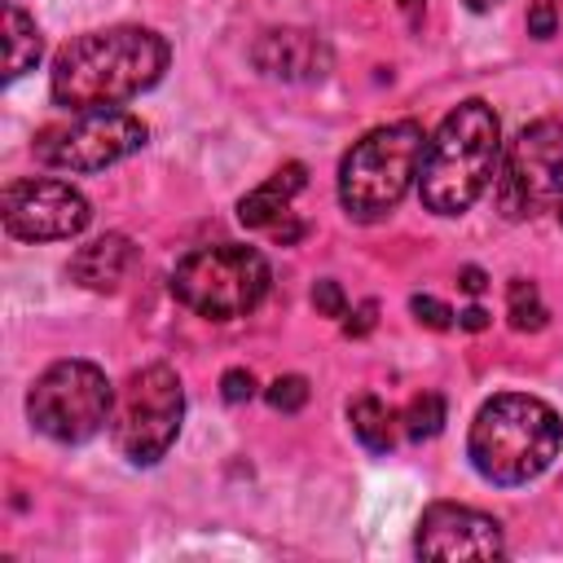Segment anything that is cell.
Masks as SVG:
<instances>
[{"label": "cell", "mask_w": 563, "mask_h": 563, "mask_svg": "<svg viewBox=\"0 0 563 563\" xmlns=\"http://www.w3.org/2000/svg\"><path fill=\"white\" fill-rule=\"evenodd\" d=\"M501 550H506L501 523L493 515H484L475 506H457V501H431L413 532L418 559L457 563V559H497Z\"/></svg>", "instance_id": "obj_11"}, {"label": "cell", "mask_w": 563, "mask_h": 563, "mask_svg": "<svg viewBox=\"0 0 563 563\" xmlns=\"http://www.w3.org/2000/svg\"><path fill=\"white\" fill-rule=\"evenodd\" d=\"M150 128L132 110H84L35 136V163L57 172H106L110 163L136 154Z\"/></svg>", "instance_id": "obj_9"}, {"label": "cell", "mask_w": 563, "mask_h": 563, "mask_svg": "<svg viewBox=\"0 0 563 563\" xmlns=\"http://www.w3.org/2000/svg\"><path fill=\"white\" fill-rule=\"evenodd\" d=\"M114 409V387L92 361H53L26 391V418L57 444L92 440Z\"/></svg>", "instance_id": "obj_7"}, {"label": "cell", "mask_w": 563, "mask_h": 563, "mask_svg": "<svg viewBox=\"0 0 563 563\" xmlns=\"http://www.w3.org/2000/svg\"><path fill=\"white\" fill-rule=\"evenodd\" d=\"M554 26H559V22H554V0H537V4H532V18H528V31H532L537 40H550Z\"/></svg>", "instance_id": "obj_23"}, {"label": "cell", "mask_w": 563, "mask_h": 563, "mask_svg": "<svg viewBox=\"0 0 563 563\" xmlns=\"http://www.w3.org/2000/svg\"><path fill=\"white\" fill-rule=\"evenodd\" d=\"M264 400H268L277 413H299V409L308 405V378H303V374H282V378H273L268 391H264Z\"/></svg>", "instance_id": "obj_19"}, {"label": "cell", "mask_w": 563, "mask_h": 563, "mask_svg": "<svg viewBox=\"0 0 563 563\" xmlns=\"http://www.w3.org/2000/svg\"><path fill=\"white\" fill-rule=\"evenodd\" d=\"M563 444V422L554 405L528 391H501L479 405L471 435H466V457L479 471V479L497 488H515L537 479Z\"/></svg>", "instance_id": "obj_3"}, {"label": "cell", "mask_w": 563, "mask_h": 563, "mask_svg": "<svg viewBox=\"0 0 563 563\" xmlns=\"http://www.w3.org/2000/svg\"><path fill=\"white\" fill-rule=\"evenodd\" d=\"M172 295L207 321H238L268 295V260L242 242L194 246L172 268Z\"/></svg>", "instance_id": "obj_5"}, {"label": "cell", "mask_w": 563, "mask_h": 563, "mask_svg": "<svg viewBox=\"0 0 563 563\" xmlns=\"http://www.w3.org/2000/svg\"><path fill=\"white\" fill-rule=\"evenodd\" d=\"M220 396H224L229 405L251 400V396H255V374H251V369H224V378H220Z\"/></svg>", "instance_id": "obj_22"}, {"label": "cell", "mask_w": 563, "mask_h": 563, "mask_svg": "<svg viewBox=\"0 0 563 563\" xmlns=\"http://www.w3.org/2000/svg\"><path fill=\"white\" fill-rule=\"evenodd\" d=\"M501 167V123L488 101L471 97L453 106L435 136H427L422 167H418V198L435 216L471 211Z\"/></svg>", "instance_id": "obj_2"}, {"label": "cell", "mask_w": 563, "mask_h": 563, "mask_svg": "<svg viewBox=\"0 0 563 563\" xmlns=\"http://www.w3.org/2000/svg\"><path fill=\"white\" fill-rule=\"evenodd\" d=\"M44 53V40L35 31V18H26L18 4H4V79L26 75Z\"/></svg>", "instance_id": "obj_16"}, {"label": "cell", "mask_w": 563, "mask_h": 563, "mask_svg": "<svg viewBox=\"0 0 563 563\" xmlns=\"http://www.w3.org/2000/svg\"><path fill=\"white\" fill-rule=\"evenodd\" d=\"M462 4H466L471 13H488V9H497L501 0H462Z\"/></svg>", "instance_id": "obj_28"}, {"label": "cell", "mask_w": 563, "mask_h": 563, "mask_svg": "<svg viewBox=\"0 0 563 563\" xmlns=\"http://www.w3.org/2000/svg\"><path fill=\"white\" fill-rule=\"evenodd\" d=\"M457 282H462V290H466V295H479V290H484V273H479L475 264H466Z\"/></svg>", "instance_id": "obj_26"}, {"label": "cell", "mask_w": 563, "mask_h": 563, "mask_svg": "<svg viewBox=\"0 0 563 563\" xmlns=\"http://www.w3.org/2000/svg\"><path fill=\"white\" fill-rule=\"evenodd\" d=\"M303 189V163H286L277 167L260 189H251L242 202H238V220L246 229H264L282 242H295L303 229H286V216H290V198Z\"/></svg>", "instance_id": "obj_13"}, {"label": "cell", "mask_w": 563, "mask_h": 563, "mask_svg": "<svg viewBox=\"0 0 563 563\" xmlns=\"http://www.w3.org/2000/svg\"><path fill=\"white\" fill-rule=\"evenodd\" d=\"M172 44L150 26H101L57 48L48 92L62 110H114L163 79Z\"/></svg>", "instance_id": "obj_1"}, {"label": "cell", "mask_w": 563, "mask_h": 563, "mask_svg": "<svg viewBox=\"0 0 563 563\" xmlns=\"http://www.w3.org/2000/svg\"><path fill=\"white\" fill-rule=\"evenodd\" d=\"M506 317H510L515 330H541L545 325L550 312H545V303H541V295H537V286L528 277H515L506 286Z\"/></svg>", "instance_id": "obj_18"}, {"label": "cell", "mask_w": 563, "mask_h": 563, "mask_svg": "<svg viewBox=\"0 0 563 563\" xmlns=\"http://www.w3.org/2000/svg\"><path fill=\"white\" fill-rule=\"evenodd\" d=\"M457 325H462V330H484V325H488V312H484L479 303H471L466 312H457Z\"/></svg>", "instance_id": "obj_25"}, {"label": "cell", "mask_w": 563, "mask_h": 563, "mask_svg": "<svg viewBox=\"0 0 563 563\" xmlns=\"http://www.w3.org/2000/svg\"><path fill=\"white\" fill-rule=\"evenodd\" d=\"M554 211H559V220H563V194H559V202H554Z\"/></svg>", "instance_id": "obj_29"}, {"label": "cell", "mask_w": 563, "mask_h": 563, "mask_svg": "<svg viewBox=\"0 0 563 563\" xmlns=\"http://www.w3.org/2000/svg\"><path fill=\"white\" fill-rule=\"evenodd\" d=\"M185 418V387L172 365L132 369L128 383L114 391L110 409V440L132 466H154L180 435Z\"/></svg>", "instance_id": "obj_6"}, {"label": "cell", "mask_w": 563, "mask_h": 563, "mask_svg": "<svg viewBox=\"0 0 563 563\" xmlns=\"http://www.w3.org/2000/svg\"><path fill=\"white\" fill-rule=\"evenodd\" d=\"M251 66L277 84H321L334 66V53L308 26H268L251 44Z\"/></svg>", "instance_id": "obj_12"}, {"label": "cell", "mask_w": 563, "mask_h": 563, "mask_svg": "<svg viewBox=\"0 0 563 563\" xmlns=\"http://www.w3.org/2000/svg\"><path fill=\"white\" fill-rule=\"evenodd\" d=\"M396 4H400V13H405L409 22H418V18H422V9H427V0H396Z\"/></svg>", "instance_id": "obj_27"}, {"label": "cell", "mask_w": 563, "mask_h": 563, "mask_svg": "<svg viewBox=\"0 0 563 563\" xmlns=\"http://www.w3.org/2000/svg\"><path fill=\"white\" fill-rule=\"evenodd\" d=\"M347 422H352V435L369 453H387L396 444V431H400V413H391L378 396H356L347 405Z\"/></svg>", "instance_id": "obj_15"}, {"label": "cell", "mask_w": 563, "mask_h": 563, "mask_svg": "<svg viewBox=\"0 0 563 563\" xmlns=\"http://www.w3.org/2000/svg\"><path fill=\"white\" fill-rule=\"evenodd\" d=\"M0 216H4V229L22 242H66L88 229L92 207L70 180L26 176L4 189Z\"/></svg>", "instance_id": "obj_10"}, {"label": "cell", "mask_w": 563, "mask_h": 563, "mask_svg": "<svg viewBox=\"0 0 563 563\" xmlns=\"http://www.w3.org/2000/svg\"><path fill=\"white\" fill-rule=\"evenodd\" d=\"M497 207L506 220H528L541 207H554L563 194V123L537 119L519 128L497 167Z\"/></svg>", "instance_id": "obj_8"}, {"label": "cell", "mask_w": 563, "mask_h": 563, "mask_svg": "<svg viewBox=\"0 0 563 563\" xmlns=\"http://www.w3.org/2000/svg\"><path fill=\"white\" fill-rule=\"evenodd\" d=\"M369 325H374V299H365V303L356 308V321H347L343 330H347V334H365Z\"/></svg>", "instance_id": "obj_24"}, {"label": "cell", "mask_w": 563, "mask_h": 563, "mask_svg": "<svg viewBox=\"0 0 563 563\" xmlns=\"http://www.w3.org/2000/svg\"><path fill=\"white\" fill-rule=\"evenodd\" d=\"M409 312H413L422 325H431V330H449V325H453V308L440 303L435 295H413V299H409Z\"/></svg>", "instance_id": "obj_21"}, {"label": "cell", "mask_w": 563, "mask_h": 563, "mask_svg": "<svg viewBox=\"0 0 563 563\" xmlns=\"http://www.w3.org/2000/svg\"><path fill=\"white\" fill-rule=\"evenodd\" d=\"M427 150V132L418 119H396L369 128L339 163V202L352 220H383L400 207L409 185L418 180Z\"/></svg>", "instance_id": "obj_4"}, {"label": "cell", "mask_w": 563, "mask_h": 563, "mask_svg": "<svg viewBox=\"0 0 563 563\" xmlns=\"http://www.w3.org/2000/svg\"><path fill=\"white\" fill-rule=\"evenodd\" d=\"M312 308H317L321 317H347V295H343V286H339L334 277H321V282L312 286Z\"/></svg>", "instance_id": "obj_20"}, {"label": "cell", "mask_w": 563, "mask_h": 563, "mask_svg": "<svg viewBox=\"0 0 563 563\" xmlns=\"http://www.w3.org/2000/svg\"><path fill=\"white\" fill-rule=\"evenodd\" d=\"M440 427H444V396H435V391H422L400 409L405 440H431V435H440Z\"/></svg>", "instance_id": "obj_17"}, {"label": "cell", "mask_w": 563, "mask_h": 563, "mask_svg": "<svg viewBox=\"0 0 563 563\" xmlns=\"http://www.w3.org/2000/svg\"><path fill=\"white\" fill-rule=\"evenodd\" d=\"M136 264V246L123 238V233H101L92 242H84L75 255H70V277L84 286V290H119L123 277L132 273Z\"/></svg>", "instance_id": "obj_14"}]
</instances>
